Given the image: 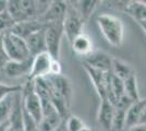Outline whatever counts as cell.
Returning a JSON list of instances; mask_svg holds the SVG:
<instances>
[{
	"label": "cell",
	"instance_id": "6da1fadb",
	"mask_svg": "<svg viewBox=\"0 0 146 131\" xmlns=\"http://www.w3.org/2000/svg\"><path fill=\"white\" fill-rule=\"evenodd\" d=\"M97 23L108 43L112 46L121 45L124 35V26L118 17L103 13L97 17Z\"/></svg>",
	"mask_w": 146,
	"mask_h": 131
},
{
	"label": "cell",
	"instance_id": "7a4b0ae2",
	"mask_svg": "<svg viewBox=\"0 0 146 131\" xmlns=\"http://www.w3.org/2000/svg\"><path fill=\"white\" fill-rule=\"evenodd\" d=\"M23 108L39 124L43 119V106L34 88V81H27L22 90Z\"/></svg>",
	"mask_w": 146,
	"mask_h": 131
},
{
	"label": "cell",
	"instance_id": "3957f363",
	"mask_svg": "<svg viewBox=\"0 0 146 131\" xmlns=\"http://www.w3.org/2000/svg\"><path fill=\"white\" fill-rule=\"evenodd\" d=\"M84 22L85 21L80 14L76 6L69 5L68 2V11L63 22V29H64V36L67 37L70 44H72L73 41L83 33Z\"/></svg>",
	"mask_w": 146,
	"mask_h": 131
},
{
	"label": "cell",
	"instance_id": "277c9868",
	"mask_svg": "<svg viewBox=\"0 0 146 131\" xmlns=\"http://www.w3.org/2000/svg\"><path fill=\"white\" fill-rule=\"evenodd\" d=\"M46 27V48L55 60H59L60 46L64 36L63 23H47Z\"/></svg>",
	"mask_w": 146,
	"mask_h": 131
},
{
	"label": "cell",
	"instance_id": "5b68a950",
	"mask_svg": "<svg viewBox=\"0 0 146 131\" xmlns=\"http://www.w3.org/2000/svg\"><path fill=\"white\" fill-rule=\"evenodd\" d=\"M54 58L48 51H43L40 54L33 57L32 69L30 75L27 76V81H34L38 78H45L50 73V67Z\"/></svg>",
	"mask_w": 146,
	"mask_h": 131
},
{
	"label": "cell",
	"instance_id": "8992f818",
	"mask_svg": "<svg viewBox=\"0 0 146 131\" xmlns=\"http://www.w3.org/2000/svg\"><path fill=\"white\" fill-rule=\"evenodd\" d=\"M83 66H84V69L87 72V74L90 76L93 85H94L96 92H97L98 96L100 97V100H106L107 86H108V82H109L111 72H108V73L107 72H103L100 70L92 68V67H90L86 63H83Z\"/></svg>",
	"mask_w": 146,
	"mask_h": 131
},
{
	"label": "cell",
	"instance_id": "52a82bcc",
	"mask_svg": "<svg viewBox=\"0 0 146 131\" xmlns=\"http://www.w3.org/2000/svg\"><path fill=\"white\" fill-rule=\"evenodd\" d=\"M112 63H113V58L104 51H93L88 56L83 58V63H86L92 68L107 73L111 72Z\"/></svg>",
	"mask_w": 146,
	"mask_h": 131
},
{
	"label": "cell",
	"instance_id": "ba28073f",
	"mask_svg": "<svg viewBox=\"0 0 146 131\" xmlns=\"http://www.w3.org/2000/svg\"><path fill=\"white\" fill-rule=\"evenodd\" d=\"M68 11V1L55 0L50 2L48 10L44 15L43 22L47 23H63Z\"/></svg>",
	"mask_w": 146,
	"mask_h": 131
},
{
	"label": "cell",
	"instance_id": "9c48e42d",
	"mask_svg": "<svg viewBox=\"0 0 146 131\" xmlns=\"http://www.w3.org/2000/svg\"><path fill=\"white\" fill-rule=\"evenodd\" d=\"M32 61H33V58H30L24 61L8 60L1 72L11 79H17V78L23 76V75L29 76L31 69H32Z\"/></svg>",
	"mask_w": 146,
	"mask_h": 131
},
{
	"label": "cell",
	"instance_id": "30bf717a",
	"mask_svg": "<svg viewBox=\"0 0 146 131\" xmlns=\"http://www.w3.org/2000/svg\"><path fill=\"white\" fill-rule=\"evenodd\" d=\"M115 112H116V106L111 102H109L108 100H100L97 118L99 125L105 130H111L113 118H115Z\"/></svg>",
	"mask_w": 146,
	"mask_h": 131
},
{
	"label": "cell",
	"instance_id": "8fae6325",
	"mask_svg": "<svg viewBox=\"0 0 146 131\" xmlns=\"http://www.w3.org/2000/svg\"><path fill=\"white\" fill-rule=\"evenodd\" d=\"M48 80L49 84L51 88L61 94L66 100L71 103V96H72V88H71V84L64 75L59 74V75H51L49 74L45 76Z\"/></svg>",
	"mask_w": 146,
	"mask_h": 131
},
{
	"label": "cell",
	"instance_id": "7c38bea8",
	"mask_svg": "<svg viewBox=\"0 0 146 131\" xmlns=\"http://www.w3.org/2000/svg\"><path fill=\"white\" fill-rule=\"evenodd\" d=\"M44 26H45V23L43 22V20H29V21L17 23L12 29L11 33L26 39L33 33L42 30Z\"/></svg>",
	"mask_w": 146,
	"mask_h": 131
},
{
	"label": "cell",
	"instance_id": "4fadbf2b",
	"mask_svg": "<svg viewBox=\"0 0 146 131\" xmlns=\"http://www.w3.org/2000/svg\"><path fill=\"white\" fill-rule=\"evenodd\" d=\"M25 41L29 45L32 57H35L36 55L43 53V51H47V48H46V27L44 26L42 30L33 33Z\"/></svg>",
	"mask_w": 146,
	"mask_h": 131
},
{
	"label": "cell",
	"instance_id": "5bb4252c",
	"mask_svg": "<svg viewBox=\"0 0 146 131\" xmlns=\"http://www.w3.org/2000/svg\"><path fill=\"white\" fill-rule=\"evenodd\" d=\"M63 117L57 110H55L50 114L44 115L43 119L38 124V129L39 131H56L63 124Z\"/></svg>",
	"mask_w": 146,
	"mask_h": 131
},
{
	"label": "cell",
	"instance_id": "9a60e30c",
	"mask_svg": "<svg viewBox=\"0 0 146 131\" xmlns=\"http://www.w3.org/2000/svg\"><path fill=\"white\" fill-rule=\"evenodd\" d=\"M72 49L74 53H76L78 55L82 57L88 56L90 54L93 53V43L92 39L90 38L88 35H86L85 33H82L78 37L73 41L71 44Z\"/></svg>",
	"mask_w": 146,
	"mask_h": 131
},
{
	"label": "cell",
	"instance_id": "2e32d148",
	"mask_svg": "<svg viewBox=\"0 0 146 131\" xmlns=\"http://www.w3.org/2000/svg\"><path fill=\"white\" fill-rule=\"evenodd\" d=\"M144 104H145V98L137 100V102H134L133 104L129 107L128 112H127V116H125V129L127 130L131 127L139 125Z\"/></svg>",
	"mask_w": 146,
	"mask_h": 131
},
{
	"label": "cell",
	"instance_id": "e0dca14e",
	"mask_svg": "<svg viewBox=\"0 0 146 131\" xmlns=\"http://www.w3.org/2000/svg\"><path fill=\"white\" fill-rule=\"evenodd\" d=\"M124 11L137 23L146 21V1H130L125 5Z\"/></svg>",
	"mask_w": 146,
	"mask_h": 131
},
{
	"label": "cell",
	"instance_id": "ac0fdd59",
	"mask_svg": "<svg viewBox=\"0 0 146 131\" xmlns=\"http://www.w3.org/2000/svg\"><path fill=\"white\" fill-rule=\"evenodd\" d=\"M111 72L116 76H118L119 79L123 80V81L129 79L131 75L135 74L133 68L129 63H127L125 61L121 60V59H117V58H113Z\"/></svg>",
	"mask_w": 146,
	"mask_h": 131
},
{
	"label": "cell",
	"instance_id": "d6986e66",
	"mask_svg": "<svg viewBox=\"0 0 146 131\" xmlns=\"http://www.w3.org/2000/svg\"><path fill=\"white\" fill-rule=\"evenodd\" d=\"M15 94H11V95L7 96L6 98L0 100V124L10 120V117H11V114H12L13 110V106H14Z\"/></svg>",
	"mask_w": 146,
	"mask_h": 131
},
{
	"label": "cell",
	"instance_id": "ffe728a7",
	"mask_svg": "<svg viewBox=\"0 0 146 131\" xmlns=\"http://www.w3.org/2000/svg\"><path fill=\"white\" fill-rule=\"evenodd\" d=\"M124 93L132 102H137L142 100L140 97L139 93V87H137V80H136V75H131L129 79L124 81Z\"/></svg>",
	"mask_w": 146,
	"mask_h": 131
},
{
	"label": "cell",
	"instance_id": "44dd1931",
	"mask_svg": "<svg viewBox=\"0 0 146 131\" xmlns=\"http://www.w3.org/2000/svg\"><path fill=\"white\" fill-rule=\"evenodd\" d=\"M78 10H79L80 14L82 15V18L84 19V21L88 19L91 17V14L94 12V10L96 9L97 5L99 3V1L96 0H83V1H78Z\"/></svg>",
	"mask_w": 146,
	"mask_h": 131
},
{
	"label": "cell",
	"instance_id": "7402d4cb",
	"mask_svg": "<svg viewBox=\"0 0 146 131\" xmlns=\"http://www.w3.org/2000/svg\"><path fill=\"white\" fill-rule=\"evenodd\" d=\"M8 12L10 13V15L14 19L17 23L26 21L23 11H22V8H21L20 0H9L8 1Z\"/></svg>",
	"mask_w": 146,
	"mask_h": 131
},
{
	"label": "cell",
	"instance_id": "603a6c76",
	"mask_svg": "<svg viewBox=\"0 0 146 131\" xmlns=\"http://www.w3.org/2000/svg\"><path fill=\"white\" fill-rule=\"evenodd\" d=\"M127 112H128V109L116 107V112H115V118H113L111 130L121 131L123 129H125V116H127Z\"/></svg>",
	"mask_w": 146,
	"mask_h": 131
},
{
	"label": "cell",
	"instance_id": "cb8c5ba5",
	"mask_svg": "<svg viewBox=\"0 0 146 131\" xmlns=\"http://www.w3.org/2000/svg\"><path fill=\"white\" fill-rule=\"evenodd\" d=\"M15 24L17 22L14 21V19L10 15V13L8 11L0 14V33L1 34L10 33Z\"/></svg>",
	"mask_w": 146,
	"mask_h": 131
},
{
	"label": "cell",
	"instance_id": "d4e9b609",
	"mask_svg": "<svg viewBox=\"0 0 146 131\" xmlns=\"http://www.w3.org/2000/svg\"><path fill=\"white\" fill-rule=\"evenodd\" d=\"M23 85L21 84H7L0 81V100L6 98L7 96L15 94L18 92H22Z\"/></svg>",
	"mask_w": 146,
	"mask_h": 131
},
{
	"label": "cell",
	"instance_id": "484cf974",
	"mask_svg": "<svg viewBox=\"0 0 146 131\" xmlns=\"http://www.w3.org/2000/svg\"><path fill=\"white\" fill-rule=\"evenodd\" d=\"M64 124H66L67 131H81L85 127V124L83 122V120L74 115L69 116L67 120H64Z\"/></svg>",
	"mask_w": 146,
	"mask_h": 131
},
{
	"label": "cell",
	"instance_id": "4316f807",
	"mask_svg": "<svg viewBox=\"0 0 146 131\" xmlns=\"http://www.w3.org/2000/svg\"><path fill=\"white\" fill-rule=\"evenodd\" d=\"M23 124H24V131H39L38 122L24 108H23Z\"/></svg>",
	"mask_w": 146,
	"mask_h": 131
},
{
	"label": "cell",
	"instance_id": "83f0119b",
	"mask_svg": "<svg viewBox=\"0 0 146 131\" xmlns=\"http://www.w3.org/2000/svg\"><path fill=\"white\" fill-rule=\"evenodd\" d=\"M51 75H59L62 74V69H61V65L59 63V60H52L51 67H50V73ZM48 74V75H49Z\"/></svg>",
	"mask_w": 146,
	"mask_h": 131
},
{
	"label": "cell",
	"instance_id": "f1b7e54d",
	"mask_svg": "<svg viewBox=\"0 0 146 131\" xmlns=\"http://www.w3.org/2000/svg\"><path fill=\"white\" fill-rule=\"evenodd\" d=\"M139 125H146V98H145L144 107H143V109H142V114H141V118H140Z\"/></svg>",
	"mask_w": 146,
	"mask_h": 131
},
{
	"label": "cell",
	"instance_id": "f546056e",
	"mask_svg": "<svg viewBox=\"0 0 146 131\" xmlns=\"http://www.w3.org/2000/svg\"><path fill=\"white\" fill-rule=\"evenodd\" d=\"M8 11V1L7 0H0V14Z\"/></svg>",
	"mask_w": 146,
	"mask_h": 131
},
{
	"label": "cell",
	"instance_id": "4dcf8cb0",
	"mask_svg": "<svg viewBox=\"0 0 146 131\" xmlns=\"http://www.w3.org/2000/svg\"><path fill=\"white\" fill-rule=\"evenodd\" d=\"M127 131H146V125H136L129 128Z\"/></svg>",
	"mask_w": 146,
	"mask_h": 131
},
{
	"label": "cell",
	"instance_id": "1f68e13d",
	"mask_svg": "<svg viewBox=\"0 0 146 131\" xmlns=\"http://www.w3.org/2000/svg\"><path fill=\"white\" fill-rule=\"evenodd\" d=\"M10 127H11L10 120L5 121V122H1L0 124V131H9L10 130Z\"/></svg>",
	"mask_w": 146,
	"mask_h": 131
},
{
	"label": "cell",
	"instance_id": "d6a6232c",
	"mask_svg": "<svg viewBox=\"0 0 146 131\" xmlns=\"http://www.w3.org/2000/svg\"><path fill=\"white\" fill-rule=\"evenodd\" d=\"M3 43H5V34L0 33V54L6 55L5 54V49H3Z\"/></svg>",
	"mask_w": 146,
	"mask_h": 131
},
{
	"label": "cell",
	"instance_id": "836d02e7",
	"mask_svg": "<svg viewBox=\"0 0 146 131\" xmlns=\"http://www.w3.org/2000/svg\"><path fill=\"white\" fill-rule=\"evenodd\" d=\"M139 25H140L141 27H142V30L145 32V34H146V21H143V22H140L139 23Z\"/></svg>",
	"mask_w": 146,
	"mask_h": 131
},
{
	"label": "cell",
	"instance_id": "e575fe53",
	"mask_svg": "<svg viewBox=\"0 0 146 131\" xmlns=\"http://www.w3.org/2000/svg\"><path fill=\"white\" fill-rule=\"evenodd\" d=\"M56 131H67V128H66V124H64V121H63V124L57 129Z\"/></svg>",
	"mask_w": 146,
	"mask_h": 131
},
{
	"label": "cell",
	"instance_id": "d590c367",
	"mask_svg": "<svg viewBox=\"0 0 146 131\" xmlns=\"http://www.w3.org/2000/svg\"><path fill=\"white\" fill-rule=\"evenodd\" d=\"M81 131H92V130L90 129V128H88V127H86V126H85V127H84V128H83V129H82Z\"/></svg>",
	"mask_w": 146,
	"mask_h": 131
},
{
	"label": "cell",
	"instance_id": "8d00e7d4",
	"mask_svg": "<svg viewBox=\"0 0 146 131\" xmlns=\"http://www.w3.org/2000/svg\"><path fill=\"white\" fill-rule=\"evenodd\" d=\"M0 72H1V71H0ZM0 79H1V74H0Z\"/></svg>",
	"mask_w": 146,
	"mask_h": 131
}]
</instances>
